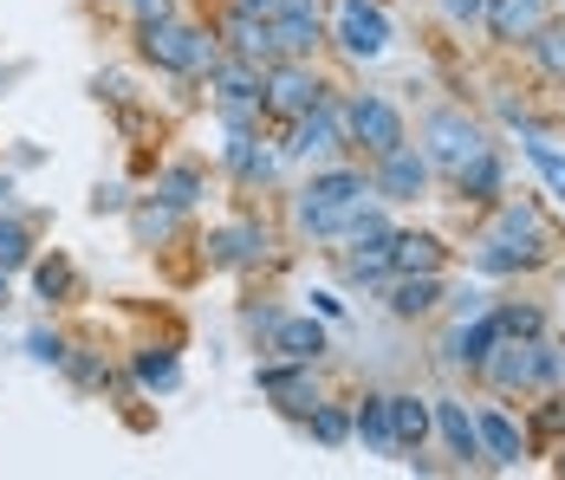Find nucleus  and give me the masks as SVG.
Wrapping results in <instances>:
<instances>
[{
	"label": "nucleus",
	"mask_w": 565,
	"mask_h": 480,
	"mask_svg": "<svg viewBox=\"0 0 565 480\" xmlns=\"http://www.w3.org/2000/svg\"><path fill=\"white\" fill-rule=\"evenodd\" d=\"M520 157H526V169L540 175V189L553 195V202H565V143L546 130V137H520Z\"/></svg>",
	"instance_id": "34"
},
{
	"label": "nucleus",
	"mask_w": 565,
	"mask_h": 480,
	"mask_svg": "<svg viewBox=\"0 0 565 480\" xmlns=\"http://www.w3.org/2000/svg\"><path fill=\"white\" fill-rule=\"evenodd\" d=\"M475 435H481V468H494V474H513V468L533 461V448H526V423L513 416L501 396L475 403Z\"/></svg>",
	"instance_id": "13"
},
{
	"label": "nucleus",
	"mask_w": 565,
	"mask_h": 480,
	"mask_svg": "<svg viewBox=\"0 0 565 480\" xmlns=\"http://www.w3.org/2000/svg\"><path fill=\"white\" fill-rule=\"evenodd\" d=\"M339 85L319 72V58H274L267 65V85H260V105H267V124L280 130L286 117H306L312 105H326Z\"/></svg>",
	"instance_id": "8"
},
{
	"label": "nucleus",
	"mask_w": 565,
	"mask_h": 480,
	"mask_svg": "<svg viewBox=\"0 0 565 480\" xmlns=\"http://www.w3.org/2000/svg\"><path fill=\"white\" fill-rule=\"evenodd\" d=\"M429 416H436V435L429 441H443V455H449V468H481V435H475V403H461V396H429Z\"/></svg>",
	"instance_id": "20"
},
{
	"label": "nucleus",
	"mask_w": 565,
	"mask_h": 480,
	"mask_svg": "<svg viewBox=\"0 0 565 480\" xmlns=\"http://www.w3.org/2000/svg\"><path fill=\"white\" fill-rule=\"evenodd\" d=\"M468 273H475V279H526L533 267L520 260V247H508L494 227H481V234L468 241Z\"/></svg>",
	"instance_id": "30"
},
{
	"label": "nucleus",
	"mask_w": 565,
	"mask_h": 480,
	"mask_svg": "<svg viewBox=\"0 0 565 480\" xmlns=\"http://www.w3.org/2000/svg\"><path fill=\"white\" fill-rule=\"evenodd\" d=\"M7 202H13V175L0 169V209H7Z\"/></svg>",
	"instance_id": "51"
},
{
	"label": "nucleus",
	"mask_w": 565,
	"mask_h": 480,
	"mask_svg": "<svg viewBox=\"0 0 565 480\" xmlns=\"http://www.w3.org/2000/svg\"><path fill=\"white\" fill-rule=\"evenodd\" d=\"M40 227H46V214L40 209H0V273H20L33 267V254H40Z\"/></svg>",
	"instance_id": "24"
},
{
	"label": "nucleus",
	"mask_w": 565,
	"mask_h": 480,
	"mask_svg": "<svg viewBox=\"0 0 565 480\" xmlns=\"http://www.w3.org/2000/svg\"><path fill=\"white\" fill-rule=\"evenodd\" d=\"M339 105H344V143L364 162L409 143V117H403L391 92H339Z\"/></svg>",
	"instance_id": "7"
},
{
	"label": "nucleus",
	"mask_w": 565,
	"mask_h": 480,
	"mask_svg": "<svg viewBox=\"0 0 565 480\" xmlns=\"http://www.w3.org/2000/svg\"><path fill=\"white\" fill-rule=\"evenodd\" d=\"M130 202H137V195H130V189H124V182H98V189H92V202H85V209L98 214V221H105V214H124L130 209Z\"/></svg>",
	"instance_id": "44"
},
{
	"label": "nucleus",
	"mask_w": 565,
	"mask_h": 480,
	"mask_svg": "<svg viewBox=\"0 0 565 480\" xmlns=\"http://www.w3.org/2000/svg\"><path fill=\"white\" fill-rule=\"evenodd\" d=\"M396 46V20L384 0H326V53L344 65H377Z\"/></svg>",
	"instance_id": "4"
},
{
	"label": "nucleus",
	"mask_w": 565,
	"mask_h": 480,
	"mask_svg": "<svg viewBox=\"0 0 565 480\" xmlns=\"http://www.w3.org/2000/svg\"><path fill=\"white\" fill-rule=\"evenodd\" d=\"M274 143H280L286 162H339V157H351V143H344V105H339V92H332L326 105H312L306 117H286L280 130H274Z\"/></svg>",
	"instance_id": "9"
},
{
	"label": "nucleus",
	"mask_w": 565,
	"mask_h": 480,
	"mask_svg": "<svg viewBox=\"0 0 565 480\" xmlns=\"http://www.w3.org/2000/svg\"><path fill=\"white\" fill-rule=\"evenodd\" d=\"M520 53H526V65H533V78H546V85H559L565 92V13H553Z\"/></svg>",
	"instance_id": "33"
},
{
	"label": "nucleus",
	"mask_w": 565,
	"mask_h": 480,
	"mask_svg": "<svg viewBox=\"0 0 565 480\" xmlns=\"http://www.w3.org/2000/svg\"><path fill=\"white\" fill-rule=\"evenodd\" d=\"M494 344H501V319H494V299H488L475 319H449V331H443V371L475 376Z\"/></svg>",
	"instance_id": "15"
},
{
	"label": "nucleus",
	"mask_w": 565,
	"mask_h": 480,
	"mask_svg": "<svg viewBox=\"0 0 565 480\" xmlns=\"http://www.w3.org/2000/svg\"><path fill=\"white\" fill-rule=\"evenodd\" d=\"M26 279H33V299H40V306H72V299H78V267H72L65 254H33Z\"/></svg>",
	"instance_id": "32"
},
{
	"label": "nucleus",
	"mask_w": 565,
	"mask_h": 480,
	"mask_svg": "<svg viewBox=\"0 0 565 480\" xmlns=\"http://www.w3.org/2000/svg\"><path fill=\"white\" fill-rule=\"evenodd\" d=\"M280 143H274V130H227L222 137V175L234 189H267L274 175H280Z\"/></svg>",
	"instance_id": "14"
},
{
	"label": "nucleus",
	"mask_w": 565,
	"mask_h": 480,
	"mask_svg": "<svg viewBox=\"0 0 565 480\" xmlns=\"http://www.w3.org/2000/svg\"><path fill=\"white\" fill-rule=\"evenodd\" d=\"M40 162H46L40 143H13V169H40Z\"/></svg>",
	"instance_id": "49"
},
{
	"label": "nucleus",
	"mask_w": 565,
	"mask_h": 480,
	"mask_svg": "<svg viewBox=\"0 0 565 480\" xmlns=\"http://www.w3.org/2000/svg\"><path fill=\"white\" fill-rule=\"evenodd\" d=\"M553 13H565V0H553Z\"/></svg>",
	"instance_id": "53"
},
{
	"label": "nucleus",
	"mask_w": 565,
	"mask_h": 480,
	"mask_svg": "<svg viewBox=\"0 0 565 480\" xmlns=\"http://www.w3.org/2000/svg\"><path fill=\"white\" fill-rule=\"evenodd\" d=\"M436 7V20L449 26V33H481V7L488 0H429Z\"/></svg>",
	"instance_id": "41"
},
{
	"label": "nucleus",
	"mask_w": 565,
	"mask_h": 480,
	"mask_svg": "<svg viewBox=\"0 0 565 480\" xmlns=\"http://www.w3.org/2000/svg\"><path fill=\"white\" fill-rule=\"evenodd\" d=\"M215 33H222V53H234V58H254V65H274V58H280L274 20H247V13L222 7V13H215Z\"/></svg>",
	"instance_id": "25"
},
{
	"label": "nucleus",
	"mask_w": 565,
	"mask_h": 480,
	"mask_svg": "<svg viewBox=\"0 0 565 480\" xmlns=\"http://www.w3.org/2000/svg\"><path fill=\"white\" fill-rule=\"evenodd\" d=\"M481 306H488V286H481V279H468V286H449V292H443V312H449V319H475Z\"/></svg>",
	"instance_id": "42"
},
{
	"label": "nucleus",
	"mask_w": 565,
	"mask_h": 480,
	"mask_svg": "<svg viewBox=\"0 0 565 480\" xmlns=\"http://www.w3.org/2000/svg\"><path fill=\"white\" fill-rule=\"evenodd\" d=\"M391 423H396V461L429 448V435H436V416H429L423 390H391Z\"/></svg>",
	"instance_id": "28"
},
{
	"label": "nucleus",
	"mask_w": 565,
	"mask_h": 480,
	"mask_svg": "<svg viewBox=\"0 0 565 480\" xmlns=\"http://www.w3.org/2000/svg\"><path fill=\"white\" fill-rule=\"evenodd\" d=\"M332 260H339L344 286L377 292V286L396 273V234H384V241H344V247H332Z\"/></svg>",
	"instance_id": "21"
},
{
	"label": "nucleus",
	"mask_w": 565,
	"mask_h": 480,
	"mask_svg": "<svg viewBox=\"0 0 565 480\" xmlns=\"http://www.w3.org/2000/svg\"><path fill=\"white\" fill-rule=\"evenodd\" d=\"M222 7H234V13H247V20H274L286 0H222Z\"/></svg>",
	"instance_id": "48"
},
{
	"label": "nucleus",
	"mask_w": 565,
	"mask_h": 480,
	"mask_svg": "<svg viewBox=\"0 0 565 480\" xmlns=\"http://www.w3.org/2000/svg\"><path fill=\"white\" fill-rule=\"evenodd\" d=\"M494 124H501V130H513V137H546V130H553V117H540V110H533V98H513L508 85L494 92Z\"/></svg>",
	"instance_id": "37"
},
{
	"label": "nucleus",
	"mask_w": 565,
	"mask_h": 480,
	"mask_svg": "<svg viewBox=\"0 0 565 480\" xmlns=\"http://www.w3.org/2000/svg\"><path fill=\"white\" fill-rule=\"evenodd\" d=\"M20 351H26L40 371H58V364H65V351H72V338H65V331H53V324H33V331L20 338Z\"/></svg>",
	"instance_id": "40"
},
{
	"label": "nucleus",
	"mask_w": 565,
	"mask_h": 480,
	"mask_svg": "<svg viewBox=\"0 0 565 480\" xmlns=\"http://www.w3.org/2000/svg\"><path fill=\"white\" fill-rule=\"evenodd\" d=\"M124 221H130V241H137V247L163 254V247H175V241H182V221H189V214L170 209V202H157V195H137V202L124 209Z\"/></svg>",
	"instance_id": "26"
},
{
	"label": "nucleus",
	"mask_w": 565,
	"mask_h": 480,
	"mask_svg": "<svg viewBox=\"0 0 565 480\" xmlns=\"http://www.w3.org/2000/svg\"><path fill=\"white\" fill-rule=\"evenodd\" d=\"M449 241L429 227H396V273H449Z\"/></svg>",
	"instance_id": "31"
},
{
	"label": "nucleus",
	"mask_w": 565,
	"mask_h": 480,
	"mask_svg": "<svg viewBox=\"0 0 565 480\" xmlns=\"http://www.w3.org/2000/svg\"><path fill=\"white\" fill-rule=\"evenodd\" d=\"M150 195L157 202H170V209L195 214L202 202H209V169L195 157H175V162H157V182H150Z\"/></svg>",
	"instance_id": "27"
},
{
	"label": "nucleus",
	"mask_w": 565,
	"mask_h": 480,
	"mask_svg": "<svg viewBox=\"0 0 565 480\" xmlns=\"http://www.w3.org/2000/svg\"><path fill=\"white\" fill-rule=\"evenodd\" d=\"M364 169H371V195H377L384 209H416V202H429V189H436V169H429V157H423L416 143H396L384 157H371Z\"/></svg>",
	"instance_id": "11"
},
{
	"label": "nucleus",
	"mask_w": 565,
	"mask_h": 480,
	"mask_svg": "<svg viewBox=\"0 0 565 480\" xmlns=\"http://www.w3.org/2000/svg\"><path fill=\"white\" fill-rule=\"evenodd\" d=\"M202 260L209 273H254L274 260V227L260 221V214H234L222 227H209V241H202Z\"/></svg>",
	"instance_id": "10"
},
{
	"label": "nucleus",
	"mask_w": 565,
	"mask_h": 480,
	"mask_svg": "<svg viewBox=\"0 0 565 480\" xmlns=\"http://www.w3.org/2000/svg\"><path fill=\"white\" fill-rule=\"evenodd\" d=\"M280 312H286V306H267V299H260V306H241V324H247V331H254V338L267 344V331L280 324Z\"/></svg>",
	"instance_id": "46"
},
{
	"label": "nucleus",
	"mask_w": 565,
	"mask_h": 480,
	"mask_svg": "<svg viewBox=\"0 0 565 480\" xmlns=\"http://www.w3.org/2000/svg\"><path fill=\"white\" fill-rule=\"evenodd\" d=\"M475 383L488 390V396H540V390H565V338L553 331H540V338H501L494 351H488V364L475 371Z\"/></svg>",
	"instance_id": "3"
},
{
	"label": "nucleus",
	"mask_w": 565,
	"mask_h": 480,
	"mask_svg": "<svg viewBox=\"0 0 565 480\" xmlns=\"http://www.w3.org/2000/svg\"><path fill=\"white\" fill-rule=\"evenodd\" d=\"M546 441H565V390H540L526 409V448H546Z\"/></svg>",
	"instance_id": "35"
},
{
	"label": "nucleus",
	"mask_w": 565,
	"mask_h": 480,
	"mask_svg": "<svg viewBox=\"0 0 565 480\" xmlns=\"http://www.w3.org/2000/svg\"><path fill=\"white\" fill-rule=\"evenodd\" d=\"M312 371H319V364H286V358H267V364H254V390H260V396H267L292 428H306V416H312V409H319V396H326Z\"/></svg>",
	"instance_id": "12"
},
{
	"label": "nucleus",
	"mask_w": 565,
	"mask_h": 480,
	"mask_svg": "<svg viewBox=\"0 0 565 480\" xmlns=\"http://www.w3.org/2000/svg\"><path fill=\"white\" fill-rule=\"evenodd\" d=\"M494 143V124L488 117H475L468 105H429L423 110V124H416V150L429 157L436 175H455L468 157H481Z\"/></svg>",
	"instance_id": "5"
},
{
	"label": "nucleus",
	"mask_w": 565,
	"mask_h": 480,
	"mask_svg": "<svg viewBox=\"0 0 565 480\" xmlns=\"http://www.w3.org/2000/svg\"><path fill=\"white\" fill-rule=\"evenodd\" d=\"M130 376H137L143 396H175V390H182V358H175V344H137V351H130Z\"/></svg>",
	"instance_id": "29"
},
{
	"label": "nucleus",
	"mask_w": 565,
	"mask_h": 480,
	"mask_svg": "<svg viewBox=\"0 0 565 480\" xmlns=\"http://www.w3.org/2000/svg\"><path fill=\"white\" fill-rule=\"evenodd\" d=\"M105 7H111V13H124V20L137 26V20H157V13H175L182 0H105Z\"/></svg>",
	"instance_id": "45"
},
{
	"label": "nucleus",
	"mask_w": 565,
	"mask_h": 480,
	"mask_svg": "<svg viewBox=\"0 0 565 480\" xmlns=\"http://www.w3.org/2000/svg\"><path fill=\"white\" fill-rule=\"evenodd\" d=\"M306 435H312L319 448H344V441H351V403H339V396H319V409L306 416Z\"/></svg>",
	"instance_id": "39"
},
{
	"label": "nucleus",
	"mask_w": 565,
	"mask_h": 480,
	"mask_svg": "<svg viewBox=\"0 0 565 480\" xmlns=\"http://www.w3.org/2000/svg\"><path fill=\"white\" fill-rule=\"evenodd\" d=\"M358 202H371V169L364 162H312V175L292 189V234L299 241H319V247H339Z\"/></svg>",
	"instance_id": "1"
},
{
	"label": "nucleus",
	"mask_w": 565,
	"mask_h": 480,
	"mask_svg": "<svg viewBox=\"0 0 565 480\" xmlns=\"http://www.w3.org/2000/svg\"><path fill=\"white\" fill-rule=\"evenodd\" d=\"M443 182H449V195L461 202V209H481V214H488L501 195H508V150H501V143H488L481 157H468L455 175H443Z\"/></svg>",
	"instance_id": "17"
},
{
	"label": "nucleus",
	"mask_w": 565,
	"mask_h": 480,
	"mask_svg": "<svg viewBox=\"0 0 565 480\" xmlns=\"http://www.w3.org/2000/svg\"><path fill=\"white\" fill-rule=\"evenodd\" d=\"M546 20H553V0H488V7H481V33H488V46H501V53H520Z\"/></svg>",
	"instance_id": "19"
},
{
	"label": "nucleus",
	"mask_w": 565,
	"mask_h": 480,
	"mask_svg": "<svg viewBox=\"0 0 565 480\" xmlns=\"http://www.w3.org/2000/svg\"><path fill=\"white\" fill-rule=\"evenodd\" d=\"M443 292H449V273H391L384 286H377V299H384V312L396 324H423L443 312Z\"/></svg>",
	"instance_id": "16"
},
{
	"label": "nucleus",
	"mask_w": 565,
	"mask_h": 480,
	"mask_svg": "<svg viewBox=\"0 0 565 480\" xmlns=\"http://www.w3.org/2000/svg\"><path fill=\"white\" fill-rule=\"evenodd\" d=\"M306 312H319L326 324H339L344 319V299L332 292V286H312V292H306Z\"/></svg>",
	"instance_id": "47"
},
{
	"label": "nucleus",
	"mask_w": 565,
	"mask_h": 480,
	"mask_svg": "<svg viewBox=\"0 0 565 480\" xmlns=\"http://www.w3.org/2000/svg\"><path fill=\"white\" fill-rule=\"evenodd\" d=\"M488 227H494L508 247H520V260H526L533 273L553 267V260H559V247H565L559 221H553V209H546L540 195H501V202L488 209Z\"/></svg>",
	"instance_id": "6"
},
{
	"label": "nucleus",
	"mask_w": 565,
	"mask_h": 480,
	"mask_svg": "<svg viewBox=\"0 0 565 480\" xmlns=\"http://www.w3.org/2000/svg\"><path fill=\"white\" fill-rule=\"evenodd\" d=\"M13 306V273H0V312Z\"/></svg>",
	"instance_id": "50"
},
{
	"label": "nucleus",
	"mask_w": 565,
	"mask_h": 480,
	"mask_svg": "<svg viewBox=\"0 0 565 480\" xmlns=\"http://www.w3.org/2000/svg\"><path fill=\"white\" fill-rule=\"evenodd\" d=\"M58 376H65L78 396H105L111 364H105V351H85V344H72V351H65V364H58Z\"/></svg>",
	"instance_id": "36"
},
{
	"label": "nucleus",
	"mask_w": 565,
	"mask_h": 480,
	"mask_svg": "<svg viewBox=\"0 0 565 480\" xmlns=\"http://www.w3.org/2000/svg\"><path fill=\"white\" fill-rule=\"evenodd\" d=\"M494 319H501V338H540V331H553L540 299H494Z\"/></svg>",
	"instance_id": "38"
},
{
	"label": "nucleus",
	"mask_w": 565,
	"mask_h": 480,
	"mask_svg": "<svg viewBox=\"0 0 565 480\" xmlns=\"http://www.w3.org/2000/svg\"><path fill=\"white\" fill-rule=\"evenodd\" d=\"M260 85H267V65H254V58H234V53H222L209 72H202V92H209V105H260Z\"/></svg>",
	"instance_id": "22"
},
{
	"label": "nucleus",
	"mask_w": 565,
	"mask_h": 480,
	"mask_svg": "<svg viewBox=\"0 0 565 480\" xmlns=\"http://www.w3.org/2000/svg\"><path fill=\"white\" fill-rule=\"evenodd\" d=\"M209 110H215L222 130H274L267 124V105H209Z\"/></svg>",
	"instance_id": "43"
},
{
	"label": "nucleus",
	"mask_w": 565,
	"mask_h": 480,
	"mask_svg": "<svg viewBox=\"0 0 565 480\" xmlns=\"http://www.w3.org/2000/svg\"><path fill=\"white\" fill-rule=\"evenodd\" d=\"M351 441L364 448V455H384L396 461V423H391V390H364L358 403H351Z\"/></svg>",
	"instance_id": "23"
},
{
	"label": "nucleus",
	"mask_w": 565,
	"mask_h": 480,
	"mask_svg": "<svg viewBox=\"0 0 565 480\" xmlns=\"http://www.w3.org/2000/svg\"><path fill=\"white\" fill-rule=\"evenodd\" d=\"M559 474H565V441H559Z\"/></svg>",
	"instance_id": "52"
},
{
	"label": "nucleus",
	"mask_w": 565,
	"mask_h": 480,
	"mask_svg": "<svg viewBox=\"0 0 565 480\" xmlns=\"http://www.w3.org/2000/svg\"><path fill=\"white\" fill-rule=\"evenodd\" d=\"M260 351H267V358H286V364H326V351H332V324L319 319V312H280V324L267 331Z\"/></svg>",
	"instance_id": "18"
},
{
	"label": "nucleus",
	"mask_w": 565,
	"mask_h": 480,
	"mask_svg": "<svg viewBox=\"0 0 565 480\" xmlns=\"http://www.w3.org/2000/svg\"><path fill=\"white\" fill-rule=\"evenodd\" d=\"M130 46H137V58H143L150 72L182 78V85H202V72L222 58V33L202 26V20H189V13L175 7V13H157V20H137V26H130Z\"/></svg>",
	"instance_id": "2"
}]
</instances>
